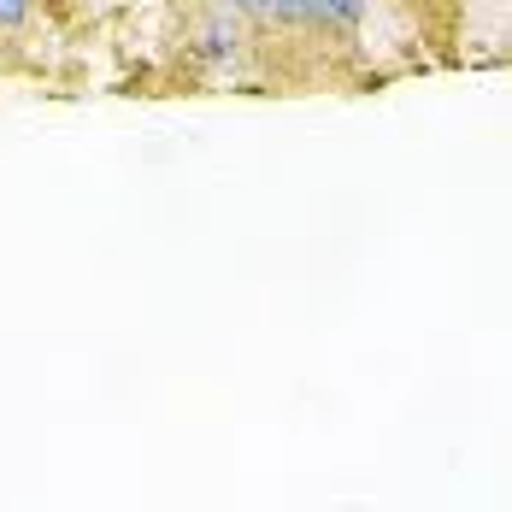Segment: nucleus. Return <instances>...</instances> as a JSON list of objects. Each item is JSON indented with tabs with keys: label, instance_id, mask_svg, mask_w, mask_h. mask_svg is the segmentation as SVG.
I'll return each mask as SVG.
<instances>
[{
	"label": "nucleus",
	"instance_id": "7ed1b4c3",
	"mask_svg": "<svg viewBox=\"0 0 512 512\" xmlns=\"http://www.w3.org/2000/svg\"><path fill=\"white\" fill-rule=\"evenodd\" d=\"M277 24H312V0H271L265 6Z\"/></svg>",
	"mask_w": 512,
	"mask_h": 512
},
{
	"label": "nucleus",
	"instance_id": "20e7f679",
	"mask_svg": "<svg viewBox=\"0 0 512 512\" xmlns=\"http://www.w3.org/2000/svg\"><path fill=\"white\" fill-rule=\"evenodd\" d=\"M30 6H36V0H0V30H18V24L30 18Z\"/></svg>",
	"mask_w": 512,
	"mask_h": 512
},
{
	"label": "nucleus",
	"instance_id": "f03ea898",
	"mask_svg": "<svg viewBox=\"0 0 512 512\" xmlns=\"http://www.w3.org/2000/svg\"><path fill=\"white\" fill-rule=\"evenodd\" d=\"M236 42H242V36H236V24H230V18H212V24L201 30V53H206V59L236 53Z\"/></svg>",
	"mask_w": 512,
	"mask_h": 512
},
{
	"label": "nucleus",
	"instance_id": "f257e3e1",
	"mask_svg": "<svg viewBox=\"0 0 512 512\" xmlns=\"http://www.w3.org/2000/svg\"><path fill=\"white\" fill-rule=\"evenodd\" d=\"M365 18V0H312V24L324 30H354Z\"/></svg>",
	"mask_w": 512,
	"mask_h": 512
},
{
	"label": "nucleus",
	"instance_id": "39448f33",
	"mask_svg": "<svg viewBox=\"0 0 512 512\" xmlns=\"http://www.w3.org/2000/svg\"><path fill=\"white\" fill-rule=\"evenodd\" d=\"M230 6H236V12H265L271 0H230Z\"/></svg>",
	"mask_w": 512,
	"mask_h": 512
}]
</instances>
